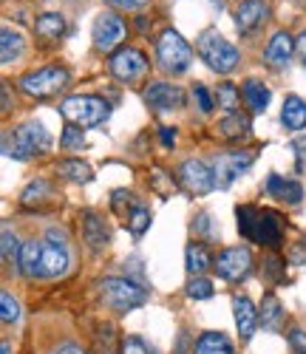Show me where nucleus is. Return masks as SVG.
Segmentation results:
<instances>
[{
  "label": "nucleus",
  "mask_w": 306,
  "mask_h": 354,
  "mask_svg": "<svg viewBox=\"0 0 306 354\" xmlns=\"http://www.w3.org/2000/svg\"><path fill=\"white\" fill-rule=\"evenodd\" d=\"M46 193H48V185L43 179L40 182H32V185L23 190V204H37V201L46 198Z\"/></svg>",
  "instance_id": "obj_35"
},
{
  "label": "nucleus",
  "mask_w": 306,
  "mask_h": 354,
  "mask_svg": "<svg viewBox=\"0 0 306 354\" xmlns=\"http://www.w3.org/2000/svg\"><path fill=\"white\" fill-rule=\"evenodd\" d=\"M0 317H3V323H15L20 317V306H17V301L12 298L9 292L0 295Z\"/></svg>",
  "instance_id": "obj_32"
},
{
  "label": "nucleus",
  "mask_w": 306,
  "mask_h": 354,
  "mask_svg": "<svg viewBox=\"0 0 306 354\" xmlns=\"http://www.w3.org/2000/svg\"><path fill=\"white\" fill-rule=\"evenodd\" d=\"M162 142H165V145H173V142H176V133H173L170 128H162Z\"/></svg>",
  "instance_id": "obj_44"
},
{
  "label": "nucleus",
  "mask_w": 306,
  "mask_h": 354,
  "mask_svg": "<svg viewBox=\"0 0 306 354\" xmlns=\"http://www.w3.org/2000/svg\"><path fill=\"white\" fill-rule=\"evenodd\" d=\"M281 120L289 131H300L306 128V102L300 97H287L284 108H281Z\"/></svg>",
  "instance_id": "obj_21"
},
{
  "label": "nucleus",
  "mask_w": 306,
  "mask_h": 354,
  "mask_svg": "<svg viewBox=\"0 0 306 354\" xmlns=\"http://www.w3.org/2000/svg\"><path fill=\"white\" fill-rule=\"evenodd\" d=\"M267 190H269V196L281 198V201H289V204H298V201H300V196H303V190H300V185H298V182L284 179V176H278V173H272V176H269Z\"/></svg>",
  "instance_id": "obj_19"
},
{
  "label": "nucleus",
  "mask_w": 306,
  "mask_h": 354,
  "mask_svg": "<svg viewBox=\"0 0 306 354\" xmlns=\"http://www.w3.org/2000/svg\"><path fill=\"white\" fill-rule=\"evenodd\" d=\"M100 292H102V301L116 312H131L147 301V292L125 278H105L100 283Z\"/></svg>",
  "instance_id": "obj_5"
},
{
  "label": "nucleus",
  "mask_w": 306,
  "mask_h": 354,
  "mask_svg": "<svg viewBox=\"0 0 306 354\" xmlns=\"http://www.w3.org/2000/svg\"><path fill=\"white\" fill-rule=\"evenodd\" d=\"M153 187H156L162 196H170V190H173V187H168V182H165V173H162V170L153 173Z\"/></svg>",
  "instance_id": "obj_40"
},
{
  "label": "nucleus",
  "mask_w": 306,
  "mask_h": 354,
  "mask_svg": "<svg viewBox=\"0 0 306 354\" xmlns=\"http://www.w3.org/2000/svg\"><path fill=\"white\" fill-rule=\"evenodd\" d=\"M241 94H244V100H247V105H250L255 113L267 111V105H269V88H267L264 82L247 80V82H244V88H241Z\"/></svg>",
  "instance_id": "obj_22"
},
{
  "label": "nucleus",
  "mask_w": 306,
  "mask_h": 354,
  "mask_svg": "<svg viewBox=\"0 0 306 354\" xmlns=\"http://www.w3.org/2000/svg\"><path fill=\"white\" fill-rule=\"evenodd\" d=\"M111 6H119V9H139V6H145L147 0H108Z\"/></svg>",
  "instance_id": "obj_41"
},
{
  "label": "nucleus",
  "mask_w": 306,
  "mask_h": 354,
  "mask_svg": "<svg viewBox=\"0 0 306 354\" xmlns=\"http://www.w3.org/2000/svg\"><path fill=\"white\" fill-rule=\"evenodd\" d=\"M122 354H153V351L145 346V340H139V337H128L125 343H122Z\"/></svg>",
  "instance_id": "obj_37"
},
{
  "label": "nucleus",
  "mask_w": 306,
  "mask_h": 354,
  "mask_svg": "<svg viewBox=\"0 0 306 354\" xmlns=\"http://www.w3.org/2000/svg\"><path fill=\"white\" fill-rule=\"evenodd\" d=\"M147 227H150V210L142 207V204H136V207L131 210V216H128V230L134 235H145Z\"/></svg>",
  "instance_id": "obj_30"
},
{
  "label": "nucleus",
  "mask_w": 306,
  "mask_h": 354,
  "mask_svg": "<svg viewBox=\"0 0 306 354\" xmlns=\"http://www.w3.org/2000/svg\"><path fill=\"white\" fill-rule=\"evenodd\" d=\"M267 15H269V9H267L264 0H241L238 9H235V26H238V32L241 35L253 32L255 26H261L267 20Z\"/></svg>",
  "instance_id": "obj_14"
},
{
  "label": "nucleus",
  "mask_w": 306,
  "mask_h": 354,
  "mask_svg": "<svg viewBox=\"0 0 306 354\" xmlns=\"http://www.w3.org/2000/svg\"><path fill=\"white\" fill-rule=\"evenodd\" d=\"M63 28H66V20H63V15H57V12H46V15H40L37 17V35L40 37H60L63 35Z\"/></svg>",
  "instance_id": "obj_26"
},
{
  "label": "nucleus",
  "mask_w": 306,
  "mask_h": 354,
  "mask_svg": "<svg viewBox=\"0 0 306 354\" xmlns=\"http://www.w3.org/2000/svg\"><path fill=\"white\" fill-rule=\"evenodd\" d=\"M111 74H114L116 80H122V82H136V80H142V77L147 74L145 54L136 51V48H131V46L114 51V57H111Z\"/></svg>",
  "instance_id": "obj_8"
},
{
  "label": "nucleus",
  "mask_w": 306,
  "mask_h": 354,
  "mask_svg": "<svg viewBox=\"0 0 306 354\" xmlns=\"http://www.w3.org/2000/svg\"><path fill=\"white\" fill-rule=\"evenodd\" d=\"M289 343H292L295 354H306V332L292 329V332H289Z\"/></svg>",
  "instance_id": "obj_39"
},
{
  "label": "nucleus",
  "mask_w": 306,
  "mask_h": 354,
  "mask_svg": "<svg viewBox=\"0 0 306 354\" xmlns=\"http://www.w3.org/2000/svg\"><path fill=\"white\" fill-rule=\"evenodd\" d=\"M57 170L66 176V179H71V182H91L94 179V173H91V167L85 165V162H80V159H66V162H60L57 165Z\"/></svg>",
  "instance_id": "obj_27"
},
{
  "label": "nucleus",
  "mask_w": 306,
  "mask_h": 354,
  "mask_svg": "<svg viewBox=\"0 0 306 354\" xmlns=\"http://www.w3.org/2000/svg\"><path fill=\"white\" fill-rule=\"evenodd\" d=\"M156 57H159V66H162L165 71L179 74V71H185V68L190 66L193 48L188 46V40L181 37L179 32H165V35L159 37V43H156Z\"/></svg>",
  "instance_id": "obj_7"
},
{
  "label": "nucleus",
  "mask_w": 306,
  "mask_h": 354,
  "mask_svg": "<svg viewBox=\"0 0 306 354\" xmlns=\"http://www.w3.org/2000/svg\"><path fill=\"white\" fill-rule=\"evenodd\" d=\"M250 270H253V255L244 247H230L216 261V272L224 281H241V278L250 275Z\"/></svg>",
  "instance_id": "obj_10"
},
{
  "label": "nucleus",
  "mask_w": 306,
  "mask_h": 354,
  "mask_svg": "<svg viewBox=\"0 0 306 354\" xmlns=\"http://www.w3.org/2000/svg\"><path fill=\"white\" fill-rule=\"evenodd\" d=\"M82 235H85V241L94 247V250H102V247H108V241H111L108 227H105V224L100 221V216H94V213L85 216V221H82Z\"/></svg>",
  "instance_id": "obj_20"
},
{
  "label": "nucleus",
  "mask_w": 306,
  "mask_h": 354,
  "mask_svg": "<svg viewBox=\"0 0 306 354\" xmlns=\"http://www.w3.org/2000/svg\"><path fill=\"white\" fill-rule=\"evenodd\" d=\"M292 51H295V40H292V35L278 32V35H272V40H269V46H267L264 57H267V63H269V66L281 68V66H287V63H289Z\"/></svg>",
  "instance_id": "obj_18"
},
{
  "label": "nucleus",
  "mask_w": 306,
  "mask_h": 354,
  "mask_svg": "<svg viewBox=\"0 0 306 354\" xmlns=\"http://www.w3.org/2000/svg\"><path fill=\"white\" fill-rule=\"evenodd\" d=\"M188 295L193 301H204V298H210V295H213V283L207 278H193L188 283Z\"/></svg>",
  "instance_id": "obj_34"
},
{
  "label": "nucleus",
  "mask_w": 306,
  "mask_h": 354,
  "mask_svg": "<svg viewBox=\"0 0 306 354\" xmlns=\"http://www.w3.org/2000/svg\"><path fill=\"white\" fill-rule=\"evenodd\" d=\"M196 51L201 54V60L219 74H230L235 66H238V48L233 43H227L222 35L216 32H204L196 43Z\"/></svg>",
  "instance_id": "obj_3"
},
{
  "label": "nucleus",
  "mask_w": 306,
  "mask_h": 354,
  "mask_svg": "<svg viewBox=\"0 0 306 354\" xmlns=\"http://www.w3.org/2000/svg\"><path fill=\"white\" fill-rule=\"evenodd\" d=\"M179 179H181V187H185L188 193H193V196H204V193H210L213 187H216V176H213V170L199 159H188L185 165H181Z\"/></svg>",
  "instance_id": "obj_9"
},
{
  "label": "nucleus",
  "mask_w": 306,
  "mask_h": 354,
  "mask_svg": "<svg viewBox=\"0 0 306 354\" xmlns=\"http://www.w3.org/2000/svg\"><path fill=\"white\" fill-rule=\"evenodd\" d=\"M196 354H233V346L222 332H204L196 343Z\"/></svg>",
  "instance_id": "obj_23"
},
{
  "label": "nucleus",
  "mask_w": 306,
  "mask_h": 354,
  "mask_svg": "<svg viewBox=\"0 0 306 354\" xmlns=\"http://www.w3.org/2000/svg\"><path fill=\"white\" fill-rule=\"evenodd\" d=\"M82 145H85L82 128H77V125L66 128V133H63V147H66V151H80V147H82Z\"/></svg>",
  "instance_id": "obj_36"
},
{
  "label": "nucleus",
  "mask_w": 306,
  "mask_h": 354,
  "mask_svg": "<svg viewBox=\"0 0 306 354\" xmlns=\"http://www.w3.org/2000/svg\"><path fill=\"white\" fill-rule=\"evenodd\" d=\"M222 133L227 136V139H238V136H247V131H250V120L244 113H230L227 120H222Z\"/></svg>",
  "instance_id": "obj_29"
},
{
  "label": "nucleus",
  "mask_w": 306,
  "mask_h": 354,
  "mask_svg": "<svg viewBox=\"0 0 306 354\" xmlns=\"http://www.w3.org/2000/svg\"><path fill=\"white\" fill-rule=\"evenodd\" d=\"M54 354H85V351H82L80 346H71V343H69V346H60Z\"/></svg>",
  "instance_id": "obj_43"
},
{
  "label": "nucleus",
  "mask_w": 306,
  "mask_h": 354,
  "mask_svg": "<svg viewBox=\"0 0 306 354\" xmlns=\"http://www.w3.org/2000/svg\"><path fill=\"white\" fill-rule=\"evenodd\" d=\"M20 244H17V235L12 232V230H3V258L9 261V263H17L20 261Z\"/></svg>",
  "instance_id": "obj_33"
},
{
  "label": "nucleus",
  "mask_w": 306,
  "mask_h": 354,
  "mask_svg": "<svg viewBox=\"0 0 306 354\" xmlns=\"http://www.w3.org/2000/svg\"><path fill=\"white\" fill-rule=\"evenodd\" d=\"M23 54V35L15 32V28H3V35H0V60L3 63H12Z\"/></svg>",
  "instance_id": "obj_24"
},
{
  "label": "nucleus",
  "mask_w": 306,
  "mask_h": 354,
  "mask_svg": "<svg viewBox=\"0 0 306 354\" xmlns=\"http://www.w3.org/2000/svg\"><path fill=\"white\" fill-rule=\"evenodd\" d=\"M122 40H125V23L116 15H100L94 23V46L100 51H114Z\"/></svg>",
  "instance_id": "obj_12"
},
{
  "label": "nucleus",
  "mask_w": 306,
  "mask_h": 354,
  "mask_svg": "<svg viewBox=\"0 0 306 354\" xmlns=\"http://www.w3.org/2000/svg\"><path fill=\"white\" fill-rule=\"evenodd\" d=\"M233 312H235V326L241 340H250L255 326H258V312L250 304V298H233Z\"/></svg>",
  "instance_id": "obj_16"
},
{
  "label": "nucleus",
  "mask_w": 306,
  "mask_h": 354,
  "mask_svg": "<svg viewBox=\"0 0 306 354\" xmlns=\"http://www.w3.org/2000/svg\"><path fill=\"white\" fill-rule=\"evenodd\" d=\"M295 48H298V54H300V60H303V66H306V32H303V35L298 37Z\"/></svg>",
  "instance_id": "obj_42"
},
{
  "label": "nucleus",
  "mask_w": 306,
  "mask_h": 354,
  "mask_svg": "<svg viewBox=\"0 0 306 354\" xmlns=\"http://www.w3.org/2000/svg\"><path fill=\"white\" fill-rule=\"evenodd\" d=\"M60 113L77 128H94V125L105 122L108 102L100 97H69L60 102Z\"/></svg>",
  "instance_id": "obj_4"
},
{
  "label": "nucleus",
  "mask_w": 306,
  "mask_h": 354,
  "mask_svg": "<svg viewBox=\"0 0 306 354\" xmlns=\"http://www.w3.org/2000/svg\"><path fill=\"white\" fill-rule=\"evenodd\" d=\"M51 151V136L48 131L40 125V122H26L20 125L12 139L6 142V153L26 162V159H32V156H40V153H48Z\"/></svg>",
  "instance_id": "obj_2"
},
{
  "label": "nucleus",
  "mask_w": 306,
  "mask_h": 354,
  "mask_svg": "<svg viewBox=\"0 0 306 354\" xmlns=\"http://www.w3.org/2000/svg\"><path fill=\"white\" fill-rule=\"evenodd\" d=\"M253 165L250 153H222L213 159V176H216V185L219 187H230L235 176H241Z\"/></svg>",
  "instance_id": "obj_11"
},
{
  "label": "nucleus",
  "mask_w": 306,
  "mask_h": 354,
  "mask_svg": "<svg viewBox=\"0 0 306 354\" xmlns=\"http://www.w3.org/2000/svg\"><path fill=\"white\" fill-rule=\"evenodd\" d=\"M258 320L264 323V329H272V332H278V329H281L284 312H281V304H278V298H275V295H267V298H264Z\"/></svg>",
  "instance_id": "obj_25"
},
{
  "label": "nucleus",
  "mask_w": 306,
  "mask_h": 354,
  "mask_svg": "<svg viewBox=\"0 0 306 354\" xmlns=\"http://www.w3.org/2000/svg\"><path fill=\"white\" fill-rule=\"evenodd\" d=\"M66 85H69V71H66V68H57V66L32 71V74H26V77L20 80V88H23V91H26L28 97H37V100L57 97Z\"/></svg>",
  "instance_id": "obj_6"
},
{
  "label": "nucleus",
  "mask_w": 306,
  "mask_h": 354,
  "mask_svg": "<svg viewBox=\"0 0 306 354\" xmlns=\"http://www.w3.org/2000/svg\"><path fill=\"white\" fill-rule=\"evenodd\" d=\"M238 230L255 244L267 247H281L284 239V224L278 213L261 210V207H238Z\"/></svg>",
  "instance_id": "obj_1"
},
{
  "label": "nucleus",
  "mask_w": 306,
  "mask_h": 354,
  "mask_svg": "<svg viewBox=\"0 0 306 354\" xmlns=\"http://www.w3.org/2000/svg\"><path fill=\"white\" fill-rule=\"evenodd\" d=\"M219 105L224 111L235 113V108H238V88L235 85H230V82H222L219 85Z\"/></svg>",
  "instance_id": "obj_31"
},
{
  "label": "nucleus",
  "mask_w": 306,
  "mask_h": 354,
  "mask_svg": "<svg viewBox=\"0 0 306 354\" xmlns=\"http://www.w3.org/2000/svg\"><path fill=\"white\" fill-rule=\"evenodd\" d=\"M145 102L159 108V111H170V108H181L185 105V91L179 85L170 82H153L145 91Z\"/></svg>",
  "instance_id": "obj_13"
},
{
  "label": "nucleus",
  "mask_w": 306,
  "mask_h": 354,
  "mask_svg": "<svg viewBox=\"0 0 306 354\" xmlns=\"http://www.w3.org/2000/svg\"><path fill=\"white\" fill-rule=\"evenodd\" d=\"M17 267L26 278H43V241H26Z\"/></svg>",
  "instance_id": "obj_17"
},
{
  "label": "nucleus",
  "mask_w": 306,
  "mask_h": 354,
  "mask_svg": "<svg viewBox=\"0 0 306 354\" xmlns=\"http://www.w3.org/2000/svg\"><path fill=\"white\" fill-rule=\"evenodd\" d=\"M210 263H213V258H210V250L204 244H190L188 247V270L193 275H201Z\"/></svg>",
  "instance_id": "obj_28"
},
{
  "label": "nucleus",
  "mask_w": 306,
  "mask_h": 354,
  "mask_svg": "<svg viewBox=\"0 0 306 354\" xmlns=\"http://www.w3.org/2000/svg\"><path fill=\"white\" fill-rule=\"evenodd\" d=\"M69 270V252L63 244L48 241L43 244V278H60Z\"/></svg>",
  "instance_id": "obj_15"
},
{
  "label": "nucleus",
  "mask_w": 306,
  "mask_h": 354,
  "mask_svg": "<svg viewBox=\"0 0 306 354\" xmlns=\"http://www.w3.org/2000/svg\"><path fill=\"white\" fill-rule=\"evenodd\" d=\"M193 97H196L201 113H210V111H213V100H210V94H207V88H204V85H196V88H193Z\"/></svg>",
  "instance_id": "obj_38"
},
{
  "label": "nucleus",
  "mask_w": 306,
  "mask_h": 354,
  "mask_svg": "<svg viewBox=\"0 0 306 354\" xmlns=\"http://www.w3.org/2000/svg\"><path fill=\"white\" fill-rule=\"evenodd\" d=\"M0 354H12V346H9V343H3V346H0Z\"/></svg>",
  "instance_id": "obj_45"
}]
</instances>
